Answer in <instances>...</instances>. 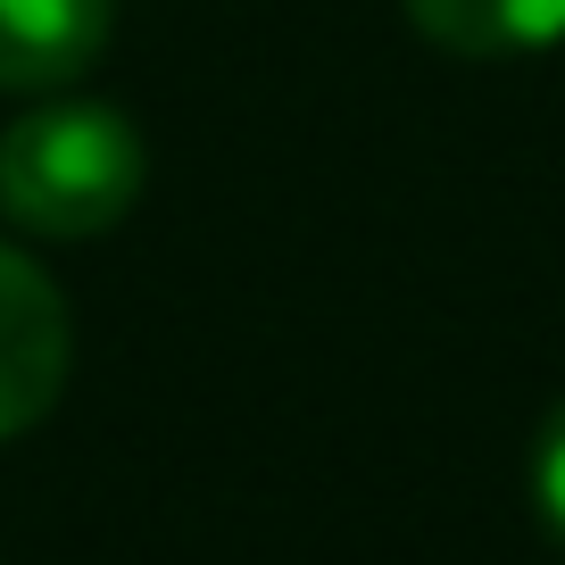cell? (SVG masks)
<instances>
[{
	"label": "cell",
	"instance_id": "2",
	"mask_svg": "<svg viewBox=\"0 0 565 565\" xmlns=\"http://www.w3.org/2000/svg\"><path fill=\"white\" fill-rule=\"evenodd\" d=\"M67 366H75V324L58 282L25 249L0 242V441H18L25 424L51 416L67 391Z\"/></svg>",
	"mask_w": 565,
	"mask_h": 565
},
{
	"label": "cell",
	"instance_id": "5",
	"mask_svg": "<svg viewBox=\"0 0 565 565\" xmlns=\"http://www.w3.org/2000/svg\"><path fill=\"white\" fill-rule=\"evenodd\" d=\"M532 508L565 541V399L541 416V441H532Z\"/></svg>",
	"mask_w": 565,
	"mask_h": 565
},
{
	"label": "cell",
	"instance_id": "4",
	"mask_svg": "<svg viewBox=\"0 0 565 565\" xmlns=\"http://www.w3.org/2000/svg\"><path fill=\"white\" fill-rule=\"evenodd\" d=\"M407 18L458 58H524L565 42V0H407Z\"/></svg>",
	"mask_w": 565,
	"mask_h": 565
},
{
	"label": "cell",
	"instance_id": "3",
	"mask_svg": "<svg viewBox=\"0 0 565 565\" xmlns=\"http://www.w3.org/2000/svg\"><path fill=\"white\" fill-rule=\"evenodd\" d=\"M108 51V0H0V92H58Z\"/></svg>",
	"mask_w": 565,
	"mask_h": 565
},
{
	"label": "cell",
	"instance_id": "1",
	"mask_svg": "<svg viewBox=\"0 0 565 565\" xmlns=\"http://www.w3.org/2000/svg\"><path fill=\"white\" fill-rule=\"evenodd\" d=\"M150 183V150L108 100H42L0 125V216L42 242H92L125 225Z\"/></svg>",
	"mask_w": 565,
	"mask_h": 565
}]
</instances>
